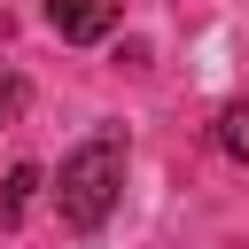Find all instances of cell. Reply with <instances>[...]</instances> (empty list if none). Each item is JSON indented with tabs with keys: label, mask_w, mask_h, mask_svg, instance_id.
<instances>
[{
	"label": "cell",
	"mask_w": 249,
	"mask_h": 249,
	"mask_svg": "<svg viewBox=\"0 0 249 249\" xmlns=\"http://www.w3.org/2000/svg\"><path fill=\"white\" fill-rule=\"evenodd\" d=\"M117 195H124V140H117V132H86V140L62 156V171H54V210H62V226H70V233H101L109 210H117Z\"/></svg>",
	"instance_id": "1"
},
{
	"label": "cell",
	"mask_w": 249,
	"mask_h": 249,
	"mask_svg": "<svg viewBox=\"0 0 249 249\" xmlns=\"http://www.w3.org/2000/svg\"><path fill=\"white\" fill-rule=\"evenodd\" d=\"M117 0H47V23H54V39H70V47H93V39H109L117 31Z\"/></svg>",
	"instance_id": "2"
},
{
	"label": "cell",
	"mask_w": 249,
	"mask_h": 249,
	"mask_svg": "<svg viewBox=\"0 0 249 249\" xmlns=\"http://www.w3.org/2000/svg\"><path fill=\"white\" fill-rule=\"evenodd\" d=\"M210 140H218V156H226V163H249V101H226V109H218V124H210Z\"/></svg>",
	"instance_id": "3"
},
{
	"label": "cell",
	"mask_w": 249,
	"mask_h": 249,
	"mask_svg": "<svg viewBox=\"0 0 249 249\" xmlns=\"http://www.w3.org/2000/svg\"><path fill=\"white\" fill-rule=\"evenodd\" d=\"M31 187H39V171H31V163H16V171H8V187H0V226H16V218H23Z\"/></svg>",
	"instance_id": "4"
},
{
	"label": "cell",
	"mask_w": 249,
	"mask_h": 249,
	"mask_svg": "<svg viewBox=\"0 0 249 249\" xmlns=\"http://www.w3.org/2000/svg\"><path fill=\"white\" fill-rule=\"evenodd\" d=\"M16 101H23V86H16V78H8V86H0V117H8V109H16Z\"/></svg>",
	"instance_id": "5"
}]
</instances>
